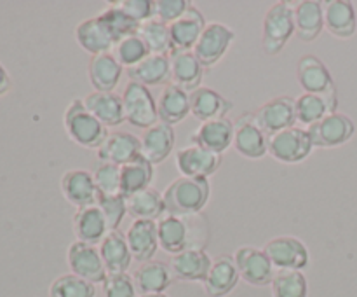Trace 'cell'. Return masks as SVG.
<instances>
[{"label":"cell","mask_w":357,"mask_h":297,"mask_svg":"<svg viewBox=\"0 0 357 297\" xmlns=\"http://www.w3.org/2000/svg\"><path fill=\"white\" fill-rule=\"evenodd\" d=\"M157 229H159L160 248L171 255L192 248L204 250V243L208 240V224L199 215L162 217L157 220Z\"/></svg>","instance_id":"cell-1"},{"label":"cell","mask_w":357,"mask_h":297,"mask_svg":"<svg viewBox=\"0 0 357 297\" xmlns=\"http://www.w3.org/2000/svg\"><path fill=\"white\" fill-rule=\"evenodd\" d=\"M164 206L167 215H199L211 198L209 178L178 177L164 191Z\"/></svg>","instance_id":"cell-2"},{"label":"cell","mask_w":357,"mask_h":297,"mask_svg":"<svg viewBox=\"0 0 357 297\" xmlns=\"http://www.w3.org/2000/svg\"><path fill=\"white\" fill-rule=\"evenodd\" d=\"M65 129L68 133L70 140L86 149H100L101 143L107 140L108 128H105L84 105V100H73L66 107L63 115Z\"/></svg>","instance_id":"cell-3"},{"label":"cell","mask_w":357,"mask_h":297,"mask_svg":"<svg viewBox=\"0 0 357 297\" xmlns=\"http://www.w3.org/2000/svg\"><path fill=\"white\" fill-rule=\"evenodd\" d=\"M295 34V7L288 2H275L268 7L264 17L261 48L265 55H279Z\"/></svg>","instance_id":"cell-4"},{"label":"cell","mask_w":357,"mask_h":297,"mask_svg":"<svg viewBox=\"0 0 357 297\" xmlns=\"http://www.w3.org/2000/svg\"><path fill=\"white\" fill-rule=\"evenodd\" d=\"M296 79H298V84L305 93L323 96L331 105V108L337 112V87H335L333 77H331L330 70L324 65L323 59L314 55L302 56L298 66H296Z\"/></svg>","instance_id":"cell-5"},{"label":"cell","mask_w":357,"mask_h":297,"mask_svg":"<svg viewBox=\"0 0 357 297\" xmlns=\"http://www.w3.org/2000/svg\"><path fill=\"white\" fill-rule=\"evenodd\" d=\"M124 117L131 126L139 129H149L159 122L157 101L150 87L129 80L122 94Z\"/></svg>","instance_id":"cell-6"},{"label":"cell","mask_w":357,"mask_h":297,"mask_svg":"<svg viewBox=\"0 0 357 297\" xmlns=\"http://www.w3.org/2000/svg\"><path fill=\"white\" fill-rule=\"evenodd\" d=\"M314 149L309 131L298 126L268 136V154L281 163H302Z\"/></svg>","instance_id":"cell-7"},{"label":"cell","mask_w":357,"mask_h":297,"mask_svg":"<svg viewBox=\"0 0 357 297\" xmlns=\"http://www.w3.org/2000/svg\"><path fill=\"white\" fill-rule=\"evenodd\" d=\"M234 41H236V31L232 28L218 21H211L206 24L204 31L192 51L206 68V66L216 65L225 56Z\"/></svg>","instance_id":"cell-8"},{"label":"cell","mask_w":357,"mask_h":297,"mask_svg":"<svg viewBox=\"0 0 357 297\" xmlns=\"http://www.w3.org/2000/svg\"><path fill=\"white\" fill-rule=\"evenodd\" d=\"M253 119L267 136L293 128L296 124L295 100L289 96L272 98L253 112Z\"/></svg>","instance_id":"cell-9"},{"label":"cell","mask_w":357,"mask_h":297,"mask_svg":"<svg viewBox=\"0 0 357 297\" xmlns=\"http://www.w3.org/2000/svg\"><path fill=\"white\" fill-rule=\"evenodd\" d=\"M264 252L278 271L281 269H293L302 271L309 266L310 254L307 245L295 236H278L267 241Z\"/></svg>","instance_id":"cell-10"},{"label":"cell","mask_w":357,"mask_h":297,"mask_svg":"<svg viewBox=\"0 0 357 297\" xmlns=\"http://www.w3.org/2000/svg\"><path fill=\"white\" fill-rule=\"evenodd\" d=\"M310 138H312L314 147L321 149H331V147H340L347 143L354 136L356 126L349 115L333 112L326 117L321 119L316 124L307 128Z\"/></svg>","instance_id":"cell-11"},{"label":"cell","mask_w":357,"mask_h":297,"mask_svg":"<svg viewBox=\"0 0 357 297\" xmlns=\"http://www.w3.org/2000/svg\"><path fill=\"white\" fill-rule=\"evenodd\" d=\"M241 280L255 287L271 285L275 276V268L264 250L257 247H239L234 255Z\"/></svg>","instance_id":"cell-12"},{"label":"cell","mask_w":357,"mask_h":297,"mask_svg":"<svg viewBox=\"0 0 357 297\" xmlns=\"http://www.w3.org/2000/svg\"><path fill=\"white\" fill-rule=\"evenodd\" d=\"M68 266L73 275L87 280L91 283H105L108 278L107 268L103 264V259L100 255V248L94 245L82 243V241H73L68 247Z\"/></svg>","instance_id":"cell-13"},{"label":"cell","mask_w":357,"mask_h":297,"mask_svg":"<svg viewBox=\"0 0 357 297\" xmlns=\"http://www.w3.org/2000/svg\"><path fill=\"white\" fill-rule=\"evenodd\" d=\"M234 147L248 159H260L268 154V136L258 128L253 114L243 115L234 122Z\"/></svg>","instance_id":"cell-14"},{"label":"cell","mask_w":357,"mask_h":297,"mask_svg":"<svg viewBox=\"0 0 357 297\" xmlns=\"http://www.w3.org/2000/svg\"><path fill=\"white\" fill-rule=\"evenodd\" d=\"M138 156H142V140L129 131L110 133L98 149L100 163H110L117 166H124Z\"/></svg>","instance_id":"cell-15"},{"label":"cell","mask_w":357,"mask_h":297,"mask_svg":"<svg viewBox=\"0 0 357 297\" xmlns=\"http://www.w3.org/2000/svg\"><path fill=\"white\" fill-rule=\"evenodd\" d=\"M213 266V259L202 248L180 252L169 261V269L174 280L180 282H201L204 283Z\"/></svg>","instance_id":"cell-16"},{"label":"cell","mask_w":357,"mask_h":297,"mask_svg":"<svg viewBox=\"0 0 357 297\" xmlns=\"http://www.w3.org/2000/svg\"><path fill=\"white\" fill-rule=\"evenodd\" d=\"M61 191L66 201L72 203L77 210L96 205L98 187L94 182L93 171L68 170L61 177Z\"/></svg>","instance_id":"cell-17"},{"label":"cell","mask_w":357,"mask_h":297,"mask_svg":"<svg viewBox=\"0 0 357 297\" xmlns=\"http://www.w3.org/2000/svg\"><path fill=\"white\" fill-rule=\"evenodd\" d=\"M126 241L131 250L132 261L149 262L157 254L159 245V229L155 220H132L126 231Z\"/></svg>","instance_id":"cell-18"},{"label":"cell","mask_w":357,"mask_h":297,"mask_svg":"<svg viewBox=\"0 0 357 297\" xmlns=\"http://www.w3.org/2000/svg\"><path fill=\"white\" fill-rule=\"evenodd\" d=\"M190 142L192 145H197L201 149L222 156L234 143V122L227 117L201 122V126L190 136Z\"/></svg>","instance_id":"cell-19"},{"label":"cell","mask_w":357,"mask_h":297,"mask_svg":"<svg viewBox=\"0 0 357 297\" xmlns=\"http://www.w3.org/2000/svg\"><path fill=\"white\" fill-rule=\"evenodd\" d=\"M176 166L183 177L208 178L222 166V156L197 145H188L176 152Z\"/></svg>","instance_id":"cell-20"},{"label":"cell","mask_w":357,"mask_h":297,"mask_svg":"<svg viewBox=\"0 0 357 297\" xmlns=\"http://www.w3.org/2000/svg\"><path fill=\"white\" fill-rule=\"evenodd\" d=\"M171 84L180 86L187 93L201 87L204 77V66L199 61L194 51H173L169 55Z\"/></svg>","instance_id":"cell-21"},{"label":"cell","mask_w":357,"mask_h":297,"mask_svg":"<svg viewBox=\"0 0 357 297\" xmlns=\"http://www.w3.org/2000/svg\"><path fill=\"white\" fill-rule=\"evenodd\" d=\"M206 24L208 23H206L201 10L195 6H190V9H188L180 20H176L174 23L169 24L173 51H192L194 45L197 44L201 34L204 31Z\"/></svg>","instance_id":"cell-22"},{"label":"cell","mask_w":357,"mask_h":297,"mask_svg":"<svg viewBox=\"0 0 357 297\" xmlns=\"http://www.w3.org/2000/svg\"><path fill=\"white\" fill-rule=\"evenodd\" d=\"M232 107V101L213 87H197L190 93V114L201 122L225 119Z\"/></svg>","instance_id":"cell-23"},{"label":"cell","mask_w":357,"mask_h":297,"mask_svg":"<svg viewBox=\"0 0 357 297\" xmlns=\"http://www.w3.org/2000/svg\"><path fill=\"white\" fill-rule=\"evenodd\" d=\"M239 280L241 275L234 257H230V255H220V257L213 259L209 275L202 285H204L206 294L209 297H225L236 289Z\"/></svg>","instance_id":"cell-24"},{"label":"cell","mask_w":357,"mask_h":297,"mask_svg":"<svg viewBox=\"0 0 357 297\" xmlns=\"http://www.w3.org/2000/svg\"><path fill=\"white\" fill-rule=\"evenodd\" d=\"M139 140H142V156L146 157L153 166H157L171 156L176 135H174L173 126L159 121L152 128L145 129Z\"/></svg>","instance_id":"cell-25"},{"label":"cell","mask_w":357,"mask_h":297,"mask_svg":"<svg viewBox=\"0 0 357 297\" xmlns=\"http://www.w3.org/2000/svg\"><path fill=\"white\" fill-rule=\"evenodd\" d=\"M131 276L138 296H143V294H166V290L169 289L174 280L169 264L160 261L143 262Z\"/></svg>","instance_id":"cell-26"},{"label":"cell","mask_w":357,"mask_h":297,"mask_svg":"<svg viewBox=\"0 0 357 297\" xmlns=\"http://www.w3.org/2000/svg\"><path fill=\"white\" fill-rule=\"evenodd\" d=\"M98 248H100V255L103 259V264L107 268L108 275L128 273L129 266L132 262V255L128 247V241H126V233L110 231L103 238V241L98 245Z\"/></svg>","instance_id":"cell-27"},{"label":"cell","mask_w":357,"mask_h":297,"mask_svg":"<svg viewBox=\"0 0 357 297\" xmlns=\"http://www.w3.org/2000/svg\"><path fill=\"white\" fill-rule=\"evenodd\" d=\"M73 233H75L77 241L94 245V247L103 241V238L108 234V226L98 205L77 210L73 215Z\"/></svg>","instance_id":"cell-28"},{"label":"cell","mask_w":357,"mask_h":297,"mask_svg":"<svg viewBox=\"0 0 357 297\" xmlns=\"http://www.w3.org/2000/svg\"><path fill=\"white\" fill-rule=\"evenodd\" d=\"M157 112H159V121L164 124L174 126L185 121L190 114V93L181 89L180 86L167 84L159 94Z\"/></svg>","instance_id":"cell-29"},{"label":"cell","mask_w":357,"mask_h":297,"mask_svg":"<svg viewBox=\"0 0 357 297\" xmlns=\"http://www.w3.org/2000/svg\"><path fill=\"white\" fill-rule=\"evenodd\" d=\"M87 110L105 126V128H117L126 121L124 103L122 96L115 93H89L84 98Z\"/></svg>","instance_id":"cell-30"},{"label":"cell","mask_w":357,"mask_h":297,"mask_svg":"<svg viewBox=\"0 0 357 297\" xmlns=\"http://www.w3.org/2000/svg\"><path fill=\"white\" fill-rule=\"evenodd\" d=\"M324 28L338 38H351L357 30V16L352 2L330 0L324 3Z\"/></svg>","instance_id":"cell-31"},{"label":"cell","mask_w":357,"mask_h":297,"mask_svg":"<svg viewBox=\"0 0 357 297\" xmlns=\"http://www.w3.org/2000/svg\"><path fill=\"white\" fill-rule=\"evenodd\" d=\"M124 66L112 52L93 56L89 61V80L98 93H114L121 80Z\"/></svg>","instance_id":"cell-32"},{"label":"cell","mask_w":357,"mask_h":297,"mask_svg":"<svg viewBox=\"0 0 357 297\" xmlns=\"http://www.w3.org/2000/svg\"><path fill=\"white\" fill-rule=\"evenodd\" d=\"M324 28V6L317 0H302L295 6V34L300 41L312 42Z\"/></svg>","instance_id":"cell-33"},{"label":"cell","mask_w":357,"mask_h":297,"mask_svg":"<svg viewBox=\"0 0 357 297\" xmlns=\"http://www.w3.org/2000/svg\"><path fill=\"white\" fill-rule=\"evenodd\" d=\"M131 82L143 84V86H162L171 80V63L169 56L149 55L138 65L126 70Z\"/></svg>","instance_id":"cell-34"},{"label":"cell","mask_w":357,"mask_h":297,"mask_svg":"<svg viewBox=\"0 0 357 297\" xmlns=\"http://www.w3.org/2000/svg\"><path fill=\"white\" fill-rule=\"evenodd\" d=\"M75 38L80 48L93 56L103 55V52H112L115 48L114 41L108 35V31L105 30L103 23L98 20V16L84 20L82 23L77 24Z\"/></svg>","instance_id":"cell-35"},{"label":"cell","mask_w":357,"mask_h":297,"mask_svg":"<svg viewBox=\"0 0 357 297\" xmlns=\"http://www.w3.org/2000/svg\"><path fill=\"white\" fill-rule=\"evenodd\" d=\"M155 175V166L146 157L138 156L131 163L121 166V194L124 198L150 187Z\"/></svg>","instance_id":"cell-36"},{"label":"cell","mask_w":357,"mask_h":297,"mask_svg":"<svg viewBox=\"0 0 357 297\" xmlns=\"http://www.w3.org/2000/svg\"><path fill=\"white\" fill-rule=\"evenodd\" d=\"M128 203V215L135 220H155L162 219L166 213L164 206V196L157 189L149 187L136 194L126 198Z\"/></svg>","instance_id":"cell-37"},{"label":"cell","mask_w":357,"mask_h":297,"mask_svg":"<svg viewBox=\"0 0 357 297\" xmlns=\"http://www.w3.org/2000/svg\"><path fill=\"white\" fill-rule=\"evenodd\" d=\"M136 35L145 42L150 55L169 56L171 51H173V45H171V35H169V24L162 23V21L155 20V17H152V20L149 21H143V23L139 24Z\"/></svg>","instance_id":"cell-38"},{"label":"cell","mask_w":357,"mask_h":297,"mask_svg":"<svg viewBox=\"0 0 357 297\" xmlns=\"http://www.w3.org/2000/svg\"><path fill=\"white\" fill-rule=\"evenodd\" d=\"M98 20L103 23L105 30L108 31V35L112 37L114 44L121 42L122 38L129 37V35H135L138 31L139 24L136 20H132L129 14H126L117 3H112L108 6L103 13L98 14Z\"/></svg>","instance_id":"cell-39"},{"label":"cell","mask_w":357,"mask_h":297,"mask_svg":"<svg viewBox=\"0 0 357 297\" xmlns=\"http://www.w3.org/2000/svg\"><path fill=\"white\" fill-rule=\"evenodd\" d=\"M295 110H296V122L303 126H312L316 122H319L321 119L326 117L328 114H333V108L331 105L324 100L323 96H317V94L303 93L300 94L295 100Z\"/></svg>","instance_id":"cell-40"},{"label":"cell","mask_w":357,"mask_h":297,"mask_svg":"<svg viewBox=\"0 0 357 297\" xmlns=\"http://www.w3.org/2000/svg\"><path fill=\"white\" fill-rule=\"evenodd\" d=\"M274 297H309V282L302 271L281 269L272 280Z\"/></svg>","instance_id":"cell-41"},{"label":"cell","mask_w":357,"mask_h":297,"mask_svg":"<svg viewBox=\"0 0 357 297\" xmlns=\"http://www.w3.org/2000/svg\"><path fill=\"white\" fill-rule=\"evenodd\" d=\"M96 296V285L80 276L61 275L49 287V297H94Z\"/></svg>","instance_id":"cell-42"},{"label":"cell","mask_w":357,"mask_h":297,"mask_svg":"<svg viewBox=\"0 0 357 297\" xmlns=\"http://www.w3.org/2000/svg\"><path fill=\"white\" fill-rule=\"evenodd\" d=\"M112 55L117 58V61L122 66H126V70L131 68V66L138 65L139 61L146 58L150 55L149 49H146L145 42L138 37V35H129V37L122 38L121 42H117L112 51Z\"/></svg>","instance_id":"cell-43"},{"label":"cell","mask_w":357,"mask_h":297,"mask_svg":"<svg viewBox=\"0 0 357 297\" xmlns=\"http://www.w3.org/2000/svg\"><path fill=\"white\" fill-rule=\"evenodd\" d=\"M96 205L98 208L101 210V213H103L105 220H107L108 233H110V231H119V226H121L126 213H128V203H126L124 196L98 194Z\"/></svg>","instance_id":"cell-44"},{"label":"cell","mask_w":357,"mask_h":297,"mask_svg":"<svg viewBox=\"0 0 357 297\" xmlns=\"http://www.w3.org/2000/svg\"><path fill=\"white\" fill-rule=\"evenodd\" d=\"M98 194H121V166L110 163H98L93 171Z\"/></svg>","instance_id":"cell-45"},{"label":"cell","mask_w":357,"mask_h":297,"mask_svg":"<svg viewBox=\"0 0 357 297\" xmlns=\"http://www.w3.org/2000/svg\"><path fill=\"white\" fill-rule=\"evenodd\" d=\"M103 296L105 297H138L132 276L128 273L121 275H108L103 283Z\"/></svg>","instance_id":"cell-46"},{"label":"cell","mask_w":357,"mask_h":297,"mask_svg":"<svg viewBox=\"0 0 357 297\" xmlns=\"http://www.w3.org/2000/svg\"><path fill=\"white\" fill-rule=\"evenodd\" d=\"M192 3L188 0H155V14L153 17L162 23L171 24L176 20H180Z\"/></svg>","instance_id":"cell-47"},{"label":"cell","mask_w":357,"mask_h":297,"mask_svg":"<svg viewBox=\"0 0 357 297\" xmlns=\"http://www.w3.org/2000/svg\"><path fill=\"white\" fill-rule=\"evenodd\" d=\"M117 6L138 23L152 20L155 14V0H121Z\"/></svg>","instance_id":"cell-48"},{"label":"cell","mask_w":357,"mask_h":297,"mask_svg":"<svg viewBox=\"0 0 357 297\" xmlns=\"http://www.w3.org/2000/svg\"><path fill=\"white\" fill-rule=\"evenodd\" d=\"M10 86H13V80H10L9 72H7L6 66L0 63V96H3V94L9 93Z\"/></svg>","instance_id":"cell-49"},{"label":"cell","mask_w":357,"mask_h":297,"mask_svg":"<svg viewBox=\"0 0 357 297\" xmlns=\"http://www.w3.org/2000/svg\"><path fill=\"white\" fill-rule=\"evenodd\" d=\"M138 297H169V296H166V294H143V296H138Z\"/></svg>","instance_id":"cell-50"}]
</instances>
